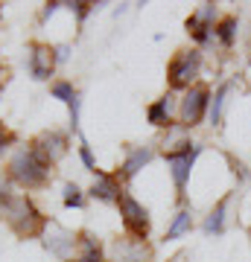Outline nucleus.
I'll list each match as a JSON object with an SVG mask.
<instances>
[{
  "instance_id": "6ab92c4d",
  "label": "nucleus",
  "mask_w": 251,
  "mask_h": 262,
  "mask_svg": "<svg viewBox=\"0 0 251 262\" xmlns=\"http://www.w3.org/2000/svg\"><path fill=\"white\" fill-rule=\"evenodd\" d=\"M237 27H240V24H237L234 15H228V18H222L219 24H216V38H219V44H222L225 50L237 41Z\"/></svg>"
},
{
  "instance_id": "b1692460",
  "label": "nucleus",
  "mask_w": 251,
  "mask_h": 262,
  "mask_svg": "<svg viewBox=\"0 0 251 262\" xmlns=\"http://www.w3.org/2000/svg\"><path fill=\"white\" fill-rule=\"evenodd\" d=\"M67 6L76 12V18H79V20H85V15L93 9V3H67Z\"/></svg>"
},
{
  "instance_id": "4468645a",
  "label": "nucleus",
  "mask_w": 251,
  "mask_h": 262,
  "mask_svg": "<svg viewBox=\"0 0 251 262\" xmlns=\"http://www.w3.org/2000/svg\"><path fill=\"white\" fill-rule=\"evenodd\" d=\"M228 204H231V192L219 201V204L207 213V219H205V233L207 236H219L225 230V213H228Z\"/></svg>"
},
{
  "instance_id": "6e6552de",
  "label": "nucleus",
  "mask_w": 251,
  "mask_h": 262,
  "mask_svg": "<svg viewBox=\"0 0 251 262\" xmlns=\"http://www.w3.org/2000/svg\"><path fill=\"white\" fill-rule=\"evenodd\" d=\"M32 149L53 166L59 158L67 155V134H62V131H44V134H38L35 140H32Z\"/></svg>"
},
{
  "instance_id": "423d86ee",
  "label": "nucleus",
  "mask_w": 251,
  "mask_h": 262,
  "mask_svg": "<svg viewBox=\"0 0 251 262\" xmlns=\"http://www.w3.org/2000/svg\"><path fill=\"white\" fill-rule=\"evenodd\" d=\"M120 219H123V227L129 230V236H134V239H146L149 233V210L140 201H134V198L123 189L120 195Z\"/></svg>"
},
{
  "instance_id": "412c9836",
  "label": "nucleus",
  "mask_w": 251,
  "mask_h": 262,
  "mask_svg": "<svg viewBox=\"0 0 251 262\" xmlns=\"http://www.w3.org/2000/svg\"><path fill=\"white\" fill-rule=\"evenodd\" d=\"M62 201H65V207H79L85 204V195H82V189L76 187V184H65V195H62Z\"/></svg>"
},
{
  "instance_id": "f257e3e1",
  "label": "nucleus",
  "mask_w": 251,
  "mask_h": 262,
  "mask_svg": "<svg viewBox=\"0 0 251 262\" xmlns=\"http://www.w3.org/2000/svg\"><path fill=\"white\" fill-rule=\"evenodd\" d=\"M0 213L6 219V225H9L21 239H32V236L47 230V219L38 213V207L32 204L27 195H15V192H12L9 201L3 204Z\"/></svg>"
},
{
  "instance_id": "0eeeda50",
  "label": "nucleus",
  "mask_w": 251,
  "mask_h": 262,
  "mask_svg": "<svg viewBox=\"0 0 251 262\" xmlns=\"http://www.w3.org/2000/svg\"><path fill=\"white\" fill-rule=\"evenodd\" d=\"M53 67H56V47L32 41L29 44V73H32V79L47 82L53 76Z\"/></svg>"
},
{
  "instance_id": "f8f14e48",
  "label": "nucleus",
  "mask_w": 251,
  "mask_h": 262,
  "mask_svg": "<svg viewBox=\"0 0 251 262\" xmlns=\"http://www.w3.org/2000/svg\"><path fill=\"white\" fill-rule=\"evenodd\" d=\"M152 158H155V151L149 149V146H138V149H131L129 155H126V160H123V166H120V172H117V178L131 181Z\"/></svg>"
},
{
  "instance_id": "a878e982",
  "label": "nucleus",
  "mask_w": 251,
  "mask_h": 262,
  "mask_svg": "<svg viewBox=\"0 0 251 262\" xmlns=\"http://www.w3.org/2000/svg\"><path fill=\"white\" fill-rule=\"evenodd\" d=\"M67 53H70L67 47H56V61H65V58H67Z\"/></svg>"
},
{
  "instance_id": "9d476101",
  "label": "nucleus",
  "mask_w": 251,
  "mask_h": 262,
  "mask_svg": "<svg viewBox=\"0 0 251 262\" xmlns=\"http://www.w3.org/2000/svg\"><path fill=\"white\" fill-rule=\"evenodd\" d=\"M76 245H79V239H76V233H70V230L53 227V230H47L44 233V248L50 253H56L59 259H70Z\"/></svg>"
},
{
  "instance_id": "4be33fe9",
  "label": "nucleus",
  "mask_w": 251,
  "mask_h": 262,
  "mask_svg": "<svg viewBox=\"0 0 251 262\" xmlns=\"http://www.w3.org/2000/svg\"><path fill=\"white\" fill-rule=\"evenodd\" d=\"M79 158H82V163H85V169L88 172H96V160H93V155H91V146L88 143H79Z\"/></svg>"
},
{
  "instance_id": "cd10ccee",
  "label": "nucleus",
  "mask_w": 251,
  "mask_h": 262,
  "mask_svg": "<svg viewBox=\"0 0 251 262\" xmlns=\"http://www.w3.org/2000/svg\"><path fill=\"white\" fill-rule=\"evenodd\" d=\"M248 64H251V58H248Z\"/></svg>"
},
{
  "instance_id": "aec40b11",
  "label": "nucleus",
  "mask_w": 251,
  "mask_h": 262,
  "mask_svg": "<svg viewBox=\"0 0 251 262\" xmlns=\"http://www.w3.org/2000/svg\"><path fill=\"white\" fill-rule=\"evenodd\" d=\"M50 94H53V99H62V102H67V105L73 102L76 96H79V94H76V88H73L70 82H53Z\"/></svg>"
},
{
  "instance_id": "bb28decb",
  "label": "nucleus",
  "mask_w": 251,
  "mask_h": 262,
  "mask_svg": "<svg viewBox=\"0 0 251 262\" xmlns=\"http://www.w3.org/2000/svg\"><path fill=\"white\" fill-rule=\"evenodd\" d=\"M172 262H184V259H172Z\"/></svg>"
},
{
  "instance_id": "f3484780",
  "label": "nucleus",
  "mask_w": 251,
  "mask_h": 262,
  "mask_svg": "<svg viewBox=\"0 0 251 262\" xmlns=\"http://www.w3.org/2000/svg\"><path fill=\"white\" fill-rule=\"evenodd\" d=\"M79 245H82V253L76 256V262H105L103 248H100V242L91 233H79Z\"/></svg>"
},
{
  "instance_id": "dca6fc26",
  "label": "nucleus",
  "mask_w": 251,
  "mask_h": 262,
  "mask_svg": "<svg viewBox=\"0 0 251 262\" xmlns=\"http://www.w3.org/2000/svg\"><path fill=\"white\" fill-rule=\"evenodd\" d=\"M190 227H193V213H190V207H184V210H178L176 219H172V225L167 227V242H176L178 236H184L190 233Z\"/></svg>"
},
{
  "instance_id": "393cba45",
  "label": "nucleus",
  "mask_w": 251,
  "mask_h": 262,
  "mask_svg": "<svg viewBox=\"0 0 251 262\" xmlns=\"http://www.w3.org/2000/svg\"><path fill=\"white\" fill-rule=\"evenodd\" d=\"M9 189H6V184H0V210H3V204H6V201H9Z\"/></svg>"
},
{
  "instance_id": "39448f33",
  "label": "nucleus",
  "mask_w": 251,
  "mask_h": 262,
  "mask_svg": "<svg viewBox=\"0 0 251 262\" xmlns=\"http://www.w3.org/2000/svg\"><path fill=\"white\" fill-rule=\"evenodd\" d=\"M210 111V91L205 84H193L187 88L184 99L178 102V114H181V125L184 128H193L205 120V114Z\"/></svg>"
},
{
  "instance_id": "20e7f679",
  "label": "nucleus",
  "mask_w": 251,
  "mask_h": 262,
  "mask_svg": "<svg viewBox=\"0 0 251 262\" xmlns=\"http://www.w3.org/2000/svg\"><path fill=\"white\" fill-rule=\"evenodd\" d=\"M199 70H202V53L199 50H181L167 67L169 88H176V91L193 88L196 79H199Z\"/></svg>"
},
{
  "instance_id": "9b49d317",
  "label": "nucleus",
  "mask_w": 251,
  "mask_h": 262,
  "mask_svg": "<svg viewBox=\"0 0 251 262\" xmlns=\"http://www.w3.org/2000/svg\"><path fill=\"white\" fill-rule=\"evenodd\" d=\"M93 175H96V181H93V187H91V195L96 198V201H114V204H117L120 195H123L120 178H117V175H108L103 169H96Z\"/></svg>"
},
{
  "instance_id": "f03ea898",
  "label": "nucleus",
  "mask_w": 251,
  "mask_h": 262,
  "mask_svg": "<svg viewBox=\"0 0 251 262\" xmlns=\"http://www.w3.org/2000/svg\"><path fill=\"white\" fill-rule=\"evenodd\" d=\"M9 178L27 189H38L50 178V163L32 146H21L9 160Z\"/></svg>"
},
{
  "instance_id": "a211bd4d",
  "label": "nucleus",
  "mask_w": 251,
  "mask_h": 262,
  "mask_svg": "<svg viewBox=\"0 0 251 262\" xmlns=\"http://www.w3.org/2000/svg\"><path fill=\"white\" fill-rule=\"evenodd\" d=\"M228 94H231V82L219 84V88H216V94H214V99H210V111H207V117H210L214 125L222 122V111H225V99H228Z\"/></svg>"
},
{
  "instance_id": "5701e85b",
  "label": "nucleus",
  "mask_w": 251,
  "mask_h": 262,
  "mask_svg": "<svg viewBox=\"0 0 251 262\" xmlns=\"http://www.w3.org/2000/svg\"><path fill=\"white\" fill-rule=\"evenodd\" d=\"M12 143H15V134H12V131L6 128L3 122H0V151H3V149H9Z\"/></svg>"
},
{
  "instance_id": "1a4fd4ad",
  "label": "nucleus",
  "mask_w": 251,
  "mask_h": 262,
  "mask_svg": "<svg viewBox=\"0 0 251 262\" xmlns=\"http://www.w3.org/2000/svg\"><path fill=\"white\" fill-rule=\"evenodd\" d=\"M152 251L146 248L143 239H120V242H114V251H111V262H149Z\"/></svg>"
},
{
  "instance_id": "2eb2a0df",
  "label": "nucleus",
  "mask_w": 251,
  "mask_h": 262,
  "mask_svg": "<svg viewBox=\"0 0 251 262\" xmlns=\"http://www.w3.org/2000/svg\"><path fill=\"white\" fill-rule=\"evenodd\" d=\"M184 27H187V32H190V38H193L196 44H210V41L216 38V27L199 20L196 15H190V18L184 20Z\"/></svg>"
},
{
  "instance_id": "7ed1b4c3",
  "label": "nucleus",
  "mask_w": 251,
  "mask_h": 262,
  "mask_svg": "<svg viewBox=\"0 0 251 262\" xmlns=\"http://www.w3.org/2000/svg\"><path fill=\"white\" fill-rule=\"evenodd\" d=\"M199 155H202V146H196V143H190V140H181V143H176L172 149L164 151V160H167L169 175H172V184H176V192H178L181 201H184L187 181H190V172H193V163H196Z\"/></svg>"
},
{
  "instance_id": "ddd939ff",
  "label": "nucleus",
  "mask_w": 251,
  "mask_h": 262,
  "mask_svg": "<svg viewBox=\"0 0 251 262\" xmlns=\"http://www.w3.org/2000/svg\"><path fill=\"white\" fill-rule=\"evenodd\" d=\"M172 111H176V99L167 94V96H161L158 102L149 105L146 120L152 122L155 128H169V125H172Z\"/></svg>"
}]
</instances>
